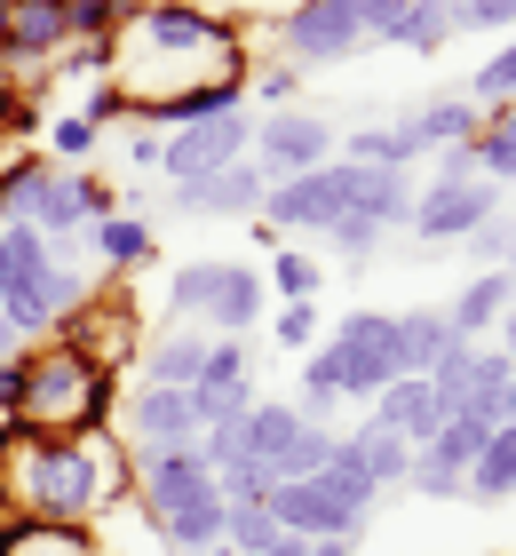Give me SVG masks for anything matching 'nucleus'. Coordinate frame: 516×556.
Wrapping results in <instances>:
<instances>
[{
  "instance_id": "nucleus-12",
  "label": "nucleus",
  "mask_w": 516,
  "mask_h": 556,
  "mask_svg": "<svg viewBox=\"0 0 516 556\" xmlns=\"http://www.w3.org/2000/svg\"><path fill=\"white\" fill-rule=\"evenodd\" d=\"M127 429L136 445H199V414H191V390H160V382H136L127 390Z\"/></svg>"
},
{
  "instance_id": "nucleus-2",
  "label": "nucleus",
  "mask_w": 516,
  "mask_h": 556,
  "mask_svg": "<svg viewBox=\"0 0 516 556\" xmlns=\"http://www.w3.org/2000/svg\"><path fill=\"white\" fill-rule=\"evenodd\" d=\"M103 414H112V366H96L88 350L56 342H33V382H24V406L16 421L40 429V438H96Z\"/></svg>"
},
{
  "instance_id": "nucleus-20",
  "label": "nucleus",
  "mask_w": 516,
  "mask_h": 556,
  "mask_svg": "<svg viewBox=\"0 0 516 556\" xmlns=\"http://www.w3.org/2000/svg\"><path fill=\"white\" fill-rule=\"evenodd\" d=\"M294 429H302V414L287 406V397H270V406L254 397V406H247V462L263 469L270 485H278V469H287V445H294Z\"/></svg>"
},
{
  "instance_id": "nucleus-44",
  "label": "nucleus",
  "mask_w": 516,
  "mask_h": 556,
  "mask_svg": "<svg viewBox=\"0 0 516 556\" xmlns=\"http://www.w3.org/2000/svg\"><path fill=\"white\" fill-rule=\"evenodd\" d=\"M160 151H167V128H160V119H143V128L127 136V160H136V167H160Z\"/></svg>"
},
{
  "instance_id": "nucleus-5",
  "label": "nucleus",
  "mask_w": 516,
  "mask_h": 556,
  "mask_svg": "<svg viewBox=\"0 0 516 556\" xmlns=\"http://www.w3.org/2000/svg\"><path fill=\"white\" fill-rule=\"evenodd\" d=\"M333 151H342V128H333L326 112H310V104H287L270 119H254V151H247V160L263 167V184H287V175L326 167Z\"/></svg>"
},
{
  "instance_id": "nucleus-30",
  "label": "nucleus",
  "mask_w": 516,
  "mask_h": 556,
  "mask_svg": "<svg viewBox=\"0 0 516 556\" xmlns=\"http://www.w3.org/2000/svg\"><path fill=\"white\" fill-rule=\"evenodd\" d=\"M263 287H278V302H318V287H326V263H310L302 247H287V255H270Z\"/></svg>"
},
{
  "instance_id": "nucleus-36",
  "label": "nucleus",
  "mask_w": 516,
  "mask_h": 556,
  "mask_svg": "<svg viewBox=\"0 0 516 556\" xmlns=\"http://www.w3.org/2000/svg\"><path fill=\"white\" fill-rule=\"evenodd\" d=\"M215 493H223V509H263L270 477L254 469V462H230V469H215Z\"/></svg>"
},
{
  "instance_id": "nucleus-26",
  "label": "nucleus",
  "mask_w": 516,
  "mask_h": 556,
  "mask_svg": "<svg viewBox=\"0 0 516 556\" xmlns=\"http://www.w3.org/2000/svg\"><path fill=\"white\" fill-rule=\"evenodd\" d=\"M453 40V0H405V16L390 24L381 48H413V56H437Z\"/></svg>"
},
{
  "instance_id": "nucleus-17",
  "label": "nucleus",
  "mask_w": 516,
  "mask_h": 556,
  "mask_svg": "<svg viewBox=\"0 0 516 556\" xmlns=\"http://www.w3.org/2000/svg\"><path fill=\"white\" fill-rule=\"evenodd\" d=\"M374 421H381V429H398V438L421 453L437 429H445V406H437V390L421 382V374H398V382L374 397Z\"/></svg>"
},
{
  "instance_id": "nucleus-19",
  "label": "nucleus",
  "mask_w": 516,
  "mask_h": 556,
  "mask_svg": "<svg viewBox=\"0 0 516 556\" xmlns=\"http://www.w3.org/2000/svg\"><path fill=\"white\" fill-rule=\"evenodd\" d=\"M263 270L254 263H223V287H215V302H206V318L199 326H215V334H247L254 318H263Z\"/></svg>"
},
{
  "instance_id": "nucleus-38",
  "label": "nucleus",
  "mask_w": 516,
  "mask_h": 556,
  "mask_svg": "<svg viewBox=\"0 0 516 556\" xmlns=\"http://www.w3.org/2000/svg\"><path fill=\"white\" fill-rule=\"evenodd\" d=\"M270 334H278V350H310L326 334V318H318V302H287V311L270 318Z\"/></svg>"
},
{
  "instance_id": "nucleus-41",
  "label": "nucleus",
  "mask_w": 516,
  "mask_h": 556,
  "mask_svg": "<svg viewBox=\"0 0 516 556\" xmlns=\"http://www.w3.org/2000/svg\"><path fill=\"white\" fill-rule=\"evenodd\" d=\"M429 184H477V143H453V151H429Z\"/></svg>"
},
{
  "instance_id": "nucleus-37",
  "label": "nucleus",
  "mask_w": 516,
  "mask_h": 556,
  "mask_svg": "<svg viewBox=\"0 0 516 556\" xmlns=\"http://www.w3.org/2000/svg\"><path fill=\"white\" fill-rule=\"evenodd\" d=\"M247 96H263L270 112H287L294 96H302V72H294L287 56H278V64H263V72H247Z\"/></svg>"
},
{
  "instance_id": "nucleus-11",
  "label": "nucleus",
  "mask_w": 516,
  "mask_h": 556,
  "mask_svg": "<svg viewBox=\"0 0 516 556\" xmlns=\"http://www.w3.org/2000/svg\"><path fill=\"white\" fill-rule=\"evenodd\" d=\"M136 501L143 509H167V501H199L215 493V469L199 462V445H136Z\"/></svg>"
},
{
  "instance_id": "nucleus-9",
  "label": "nucleus",
  "mask_w": 516,
  "mask_h": 556,
  "mask_svg": "<svg viewBox=\"0 0 516 556\" xmlns=\"http://www.w3.org/2000/svg\"><path fill=\"white\" fill-rule=\"evenodd\" d=\"M263 167L239 160V167H223V175H206V184H167V207L184 215V223H254L263 215Z\"/></svg>"
},
{
  "instance_id": "nucleus-1",
  "label": "nucleus",
  "mask_w": 516,
  "mask_h": 556,
  "mask_svg": "<svg viewBox=\"0 0 516 556\" xmlns=\"http://www.w3.org/2000/svg\"><path fill=\"white\" fill-rule=\"evenodd\" d=\"M112 485H119V469H103L96 438H40V429L0 438V509H16L24 525L80 533Z\"/></svg>"
},
{
  "instance_id": "nucleus-10",
  "label": "nucleus",
  "mask_w": 516,
  "mask_h": 556,
  "mask_svg": "<svg viewBox=\"0 0 516 556\" xmlns=\"http://www.w3.org/2000/svg\"><path fill=\"white\" fill-rule=\"evenodd\" d=\"M501 215V184H429L421 199H413V231H421L429 247L437 239H469L477 223H493Z\"/></svg>"
},
{
  "instance_id": "nucleus-42",
  "label": "nucleus",
  "mask_w": 516,
  "mask_h": 556,
  "mask_svg": "<svg viewBox=\"0 0 516 556\" xmlns=\"http://www.w3.org/2000/svg\"><path fill=\"white\" fill-rule=\"evenodd\" d=\"M103 64H112V40H72V48H64V72H56V80H96Z\"/></svg>"
},
{
  "instance_id": "nucleus-28",
  "label": "nucleus",
  "mask_w": 516,
  "mask_h": 556,
  "mask_svg": "<svg viewBox=\"0 0 516 556\" xmlns=\"http://www.w3.org/2000/svg\"><path fill=\"white\" fill-rule=\"evenodd\" d=\"M333 160H350V167H413L421 151L405 143V128H357V136H342Z\"/></svg>"
},
{
  "instance_id": "nucleus-21",
  "label": "nucleus",
  "mask_w": 516,
  "mask_h": 556,
  "mask_svg": "<svg viewBox=\"0 0 516 556\" xmlns=\"http://www.w3.org/2000/svg\"><path fill=\"white\" fill-rule=\"evenodd\" d=\"M342 445H350V462L366 469V477H374L381 493H390V485H405V469H413V445L398 438V429H381V421L366 414L357 429H342Z\"/></svg>"
},
{
  "instance_id": "nucleus-49",
  "label": "nucleus",
  "mask_w": 516,
  "mask_h": 556,
  "mask_svg": "<svg viewBox=\"0 0 516 556\" xmlns=\"http://www.w3.org/2000/svg\"><path fill=\"white\" fill-rule=\"evenodd\" d=\"M9 350H16V326H9V318H0V358H9Z\"/></svg>"
},
{
  "instance_id": "nucleus-39",
  "label": "nucleus",
  "mask_w": 516,
  "mask_h": 556,
  "mask_svg": "<svg viewBox=\"0 0 516 556\" xmlns=\"http://www.w3.org/2000/svg\"><path fill=\"white\" fill-rule=\"evenodd\" d=\"M326 247H333V255H342V263H366L374 247H381V231H374L366 215H342V223H333V231H326Z\"/></svg>"
},
{
  "instance_id": "nucleus-32",
  "label": "nucleus",
  "mask_w": 516,
  "mask_h": 556,
  "mask_svg": "<svg viewBox=\"0 0 516 556\" xmlns=\"http://www.w3.org/2000/svg\"><path fill=\"white\" fill-rule=\"evenodd\" d=\"M96 143H103V128H96L88 112H72V119H56V128H48V151H56V167H80Z\"/></svg>"
},
{
  "instance_id": "nucleus-22",
  "label": "nucleus",
  "mask_w": 516,
  "mask_h": 556,
  "mask_svg": "<svg viewBox=\"0 0 516 556\" xmlns=\"http://www.w3.org/2000/svg\"><path fill=\"white\" fill-rule=\"evenodd\" d=\"M453 350H461V342H453L445 311H398V366H405V374H421V382H429Z\"/></svg>"
},
{
  "instance_id": "nucleus-51",
  "label": "nucleus",
  "mask_w": 516,
  "mask_h": 556,
  "mask_svg": "<svg viewBox=\"0 0 516 556\" xmlns=\"http://www.w3.org/2000/svg\"><path fill=\"white\" fill-rule=\"evenodd\" d=\"M0 48H9V0H0Z\"/></svg>"
},
{
  "instance_id": "nucleus-47",
  "label": "nucleus",
  "mask_w": 516,
  "mask_h": 556,
  "mask_svg": "<svg viewBox=\"0 0 516 556\" xmlns=\"http://www.w3.org/2000/svg\"><path fill=\"white\" fill-rule=\"evenodd\" d=\"M263 556H310V541H294V533H278V541H270Z\"/></svg>"
},
{
  "instance_id": "nucleus-29",
  "label": "nucleus",
  "mask_w": 516,
  "mask_h": 556,
  "mask_svg": "<svg viewBox=\"0 0 516 556\" xmlns=\"http://www.w3.org/2000/svg\"><path fill=\"white\" fill-rule=\"evenodd\" d=\"M461 96H469L477 112H501V104H516V40H508V48H493V56H484V64L469 72V88H461Z\"/></svg>"
},
{
  "instance_id": "nucleus-43",
  "label": "nucleus",
  "mask_w": 516,
  "mask_h": 556,
  "mask_svg": "<svg viewBox=\"0 0 516 556\" xmlns=\"http://www.w3.org/2000/svg\"><path fill=\"white\" fill-rule=\"evenodd\" d=\"M350 9H357V24H366V40L381 48V40H390V24L405 16V0H350Z\"/></svg>"
},
{
  "instance_id": "nucleus-52",
  "label": "nucleus",
  "mask_w": 516,
  "mask_h": 556,
  "mask_svg": "<svg viewBox=\"0 0 516 556\" xmlns=\"http://www.w3.org/2000/svg\"><path fill=\"white\" fill-rule=\"evenodd\" d=\"M206 556H239V548H206Z\"/></svg>"
},
{
  "instance_id": "nucleus-48",
  "label": "nucleus",
  "mask_w": 516,
  "mask_h": 556,
  "mask_svg": "<svg viewBox=\"0 0 516 556\" xmlns=\"http://www.w3.org/2000/svg\"><path fill=\"white\" fill-rule=\"evenodd\" d=\"M501 421H516V374H508V390H501Z\"/></svg>"
},
{
  "instance_id": "nucleus-40",
  "label": "nucleus",
  "mask_w": 516,
  "mask_h": 556,
  "mask_svg": "<svg viewBox=\"0 0 516 556\" xmlns=\"http://www.w3.org/2000/svg\"><path fill=\"white\" fill-rule=\"evenodd\" d=\"M405 493H429V501H461V477H453V469H437V462H421V453H413V469H405Z\"/></svg>"
},
{
  "instance_id": "nucleus-35",
  "label": "nucleus",
  "mask_w": 516,
  "mask_h": 556,
  "mask_svg": "<svg viewBox=\"0 0 516 556\" xmlns=\"http://www.w3.org/2000/svg\"><path fill=\"white\" fill-rule=\"evenodd\" d=\"M199 462H206V469L247 462V414H239V421H206V429H199Z\"/></svg>"
},
{
  "instance_id": "nucleus-7",
  "label": "nucleus",
  "mask_w": 516,
  "mask_h": 556,
  "mask_svg": "<svg viewBox=\"0 0 516 556\" xmlns=\"http://www.w3.org/2000/svg\"><path fill=\"white\" fill-rule=\"evenodd\" d=\"M247 151H254V112H215V119H191V128L167 136L160 175L167 184H206V175L239 167Z\"/></svg>"
},
{
  "instance_id": "nucleus-25",
  "label": "nucleus",
  "mask_w": 516,
  "mask_h": 556,
  "mask_svg": "<svg viewBox=\"0 0 516 556\" xmlns=\"http://www.w3.org/2000/svg\"><path fill=\"white\" fill-rule=\"evenodd\" d=\"M508 493H516V421H501L461 477V501H508Z\"/></svg>"
},
{
  "instance_id": "nucleus-24",
  "label": "nucleus",
  "mask_w": 516,
  "mask_h": 556,
  "mask_svg": "<svg viewBox=\"0 0 516 556\" xmlns=\"http://www.w3.org/2000/svg\"><path fill=\"white\" fill-rule=\"evenodd\" d=\"M80 239L96 247V263H103V270H143V263H151V223H143V215H127V207H119V215H103V223H88Z\"/></svg>"
},
{
  "instance_id": "nucleus-50",
  "label": "nucleus",
  "mask_w": 516,
  "mask_h": 556,
  "mask_svg": "<svg viewBox=\"0 0 516 556\" xmlns=\"http://www.w3.org/2000/svg\"><path fill=\"white\" fill-rule=\"evenodd\" d=\"M9 278H16V270H9V247H0V294H9Z\"/></svg>"
},
{
  "instance_id": "nucleus-33",
  "label": "nucleus",
  "mask_w": 516,
  "mask_h": 556,
  "mask_svg": "<svg viewBox=\"0 0 516 556\" xmlns=\"http://www.w3.org/2000/svg\"><path fill=\"white\" fill-rule=\"evenodd\" d=\"M270 541H278V517H270V509H230V525H223V548L263 556Z\"/></svg>"
},
{
  "instance_id": "nucleus-15",
  "label": "nucleus",
  "mask_w": 516,
  "mask_h": 556,
  "mask_svg": "<svg viewBox=\"0 0 516 556\" xmlns=\"http://www.w3.org/2000/svg\"><path fill=\"white\" fill-rule=\"evenodd\" d=\"M151 517V533H160L175 556H206V548H223V525H230V509H223V493H199V501H167V509H143Z\"/></svg>"
},
{
  "instance_id": "nucleus-18",
  "label": "nucleus",
  "mask_w": 516,
  "mask_h": 556,
  "mask_svg": "<svg viewBox=\"0 0 516 556\" xmlns=\"http://www.w3.org/2000/svg\"><path fill=\"white\" fill-rule=\"evenodd\" d=\"M413 199H421V184H413V167H357V207L350 215H366L374 231H413Z\"/></svg>"
},
{
  "instance_id": "nucleus-13",
  "label": "nucleus",
  "mask_w": 516,
  "mask_h": 556,
  "mask_svg": "<svg viewBox=\"0 0 516 556\" xmlns=\"http://www.w3.org/2000/svg\"><path fill=\"white\" fill-rule=\"evenodd\" d=\"M508 302H516V270H477L469 287H461V294L445 302L453 342H493V326L508 318Z\"/></svg>"
},
{
  "instance_id": "nucleus-3",
  "label": "nucleus",
  "mask_w": 516,
  "mask_h": 556,
  "mask_svg": "<svg viewBox=\"0 0 516 556\" xmlns=\"http://www.w3.org/2000/svg\"><path fill=\"white\" fill-rule=\"evenodd\" d=\"M96 302V278L72 270V263H40V270H16L9 294H0V318L16 326V342H56L72 318Z\"/></svg>"
},
{
  "instance_id": "nucleus-14",
  "label": "nucleus",
  "mask_w": 516,
  "mask_h": 556,
  "mask_svg": "<svg viewBox=\"0 0 516 556\" xmlns=\"http://www.w3.org/2000/svg\"><path fill=\"white\" fill-rule=\"evenodd\" d=\"M64 48H72L64 0H9V48H0V64H40V56H64Z\"/></svg>"
},
{
  "instance_id": "nucleus-34",
  "label": "nucleus",
  "mask_w": 516,
  "mask_h": 556,
  "mask_svg": "<svg viewBox=\"0 0 516 556\" xmlns=\"http://www.w3.org/2000/svg\"><path fill=\"white\" fill-rule=\"evenodd\" d=\"M302 397H342V350H333V342L302 350Z\"/></svg>"
},
{
  "instance_id": "nucleus-16",
  "label": "nucleus",
  "mask_w": 516,
  "mask_h": 556,
  "mask_svg": "<svg viewBox=\"0 0 516 556\" xmlns=\"http://www.w3.org/2000/svg\"><path fill=\"white\" fill-rule=\"evenodd\" d=\"M398 128H405V143L413 151H421V160H429V151H453V143H477V128H484V112L469 104V96H429V104L421 112H405L398 119Z\"/></svg>"
},
{
  "instance_id": "nucleus-45",
  "label": "nucleus",
  "mask_w": 516,
  "mask_h": 556,
  "mask_svg": "<svg viewBox=\"0 0 516 556\" xmlns=\"http://www.w3.org/2000/svg\"><path fill=\"white\" fill-rule=\"evenodd\" d=\"M127 104H119V88L112 80H103V88H88V119H96V128H103V119H119Z\"/></svg>"
},
{
  "instance_id": "nucleus-27",
  "label": "nucleus",
  "mask_w": 516,
  "mask_h": 556,
  "mask_svg": "<svg viewBox=\"0 0 516 556\" xmlns=\"http://www.w3.org/2000/svg\"><path fill=\"white\" fill-rule=\"evenodd\" d=\"M484 438H493V429H484V421H469V414H445V429H437V438L421 445V462L453 469V477H469V462L484 453Z\"/></svg>"
},
{
  "instance_id": "nucleus-31",
  "label": "nucleus",
  "mask_w": 516,
  "mask_h": 556,
  "mask_svg": "<svg viewBox=\"0 0 516 556\" xmlns=\"http://www.w3.org/2000/svg\"><path fill=\"white\" fill-rule=\"evenodd\" d=\"M215 287H223V263H184V270L167 278V311H175V318H206Z\"/></svg>"
},
{
  "instance_id": "nucleus-46",
  "label": "nucleus",
  "mask_w": 516,
  "mask_h": 556,
  "mask_svg": "<svg viewBox=\"0 0 516 556\" xmlns=\"http://www.w3.org/2000/svg\"><path fill=\"white\" fill-rule=\"evenodd\" d=\"M310 556H357V533H326V541H310Z\"/></svg>"
},
{
  "instance_id": "nucleus-23",
  "label": "nucleus",
  "mask_w": 516,
  "mask_h": 556,
  "mask_svg": "<svg viewBox=\"0 0 516 556\" xmlns=\"http://www.w3.org/2000/svg\"><path fill=\"white\" fill-rule=\"evenodd\" d=\"M206 342L215 334H199V326H175V334H160L143 350V382H160V390H191L199 382V366H206Z\"/></svg>"
},
{
  "instance_id": "nucleus-8",
  "label": "nucleus",
  "mask_w": 516,
  "mask_h": 556,
  "mask_svg": "<svg viewBox=\"0 0 516 556\" xmlns=\"http://www.w3.org/2000/svg\"><path fill=\"white\" fill-rule=\"evenodd\" d=\"M278 48H287V64H342L366 48V24H357L350 0H294L287 16H278Z\"/></svg>"
},
{
  "instance_id": "nucleus-6",
  "label": "nucleus",
  "mask_w": 516,
  "mask_h": 556,
  "mask_svg": "<svg viewBox=\"0 0 516 556\" xmlns=\"http://www.w3.org/2000/svg\"><path fill=\"white\" fill-rule=\"evenodd\" d=\"M326 342L342 350V397H357V406H374V397L405 374L398 366V318L390 311H366V302H357Z\"/></svg>"
},
{
  "instance_id": "nucleus-4",
  "label": "nucleus",
  "mask_w": 516,
  "mask_h": 556,
  "mask_svg": "<svg viewBox=\"0 0 516 556\" xmlns=\"http://www.w3.org/2000/svg\"><path fill=\"white\" fill-rule=\"evenodd\" d=\"M350 207H357V167L350 160H326V167L287 175V184L263 191V223L270 231H294V239H326Z\"/></svg>"
}]
</instances>
